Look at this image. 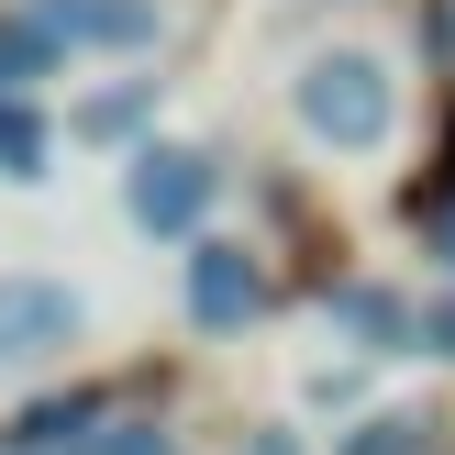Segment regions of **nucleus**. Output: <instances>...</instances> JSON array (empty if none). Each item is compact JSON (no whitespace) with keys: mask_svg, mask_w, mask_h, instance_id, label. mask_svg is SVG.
Wrapping results in <instances>:
<instances>
[{"mask_svg":"<svg viewBox=\"0 0 455 455\" xmlns=\"http://www.w3.org/2000/svg\"><path fill=\"white\" fill-rule=\"evenodd\" d=\"M78 333H89V300L67 278H34V267L0 278V367H56Z\"/></svg>","mask_w":455,"mask_h":455,"instance_id":"obj_2","label":"nucleus"},{"mask_svg":"<svg viewBox=\"0 0 455 455\" xmlns=\"http://www.w3.org/2000/svg\"><path fill=\"white\" fill-rule=\"evenodd\" d=\"M0 178H12V189L44 178V111L34 100H0Z\"/></svg>","mask_w":455,"mask_h":455,"instance_id":"obj_9","label":"nucleus"},{"mask_svg":"<svg viewBox=\"0 0 455 455\" xmlns=\"http://www.w3.org/2000/svg\"><path fill=\"white\" fill-rule=\"evenodd\" d=\"M422 345L455 355V289H434V300H422Z\"/></svg>","mask_w":455,"mask_h":455,"instance_id":"obj_11","label":"nucleus"},{"mask_svg":"<svg viewBox=\"0 0 455 455\" xmlns=\"http://www.w3.org/2000/svg\"><path fill=\"white\" fill-rule=\"evenodd\" d=\"M333 455H422V422H411V411H378V422H355Z\"/></svg>","mask_w":455,"mask_h":455,"instance_id":"obj_10","label":"nucleus"},{"mask_svg":"<svg viewBox=\"0 0 455 455\" xmlns=\"http://www.w3.org/2000/svg\"><path fill=\"white\" fill-rule=\"evenodd\" d=\"M34 12H44L56 44H100V56H145V44L167 34L156 0H34Z\"/></svg>","mask_w":455,"mask_h":455,"instance_id":"obj_5","label":"nucleus"},{"mask_svg":"<svg viewBox=\"0 0 455 455\" xmlns=\"http://www.w3.org/2000/svg\"><path fill=\"white\" fill-rule=\"evenodd\" d=\"M422 244H434V256L455 267V189H444V200H422Z\"/></svg>","mask_w":455,"mask_h":455,"instance_id":"obj_12","label":"nucleus"},{"mask_svg":"<svg viewBox=\"0 0 455 455\" xmlns=\"http://www.w3.org/2000/svg\"><path fill=\"white\" fill-rule=\"evenodd\" d=\"M44 67H56V34H44V12H12V22H0V100H22Z\"/></svg>","mask_w":455,"mask_h":455,"instance_id":"obj_7","label":"nucleus"},{"mask_svg":"<svg viewBox=\"0 0 455 455\" xmlns=\"http://www.w3.org/2000/svg\"><path fill=\"white\" fill-rule=\"evenodd\" d=\"M289 111H300L311 145H333V156H378V145H389V123H400V78L367 56V44H323V56L289 78Z\"/></svg>","mask_w":455,"mask_h":455,"instance_id":"obj_1","label":"nucleus"},{"mask_svg":"<svg viewBox=\"0 0 455 455\" xmlns=\"http://www.w3.org/2000/svg\"><path fill=\"white\" fill-rule=\"evenodd\" d=\"M212 189H222V167L200 145H145L123 167V212L145 222V234H189V222L212 212Z\"/></svg>","mask_w":455,"mask_h":455,"instance_id":"obj_3","label":"nucleus"},{"mask_svg":"<svg viewBox=\"0 0 455 455\" xmlns=\"http://www.w3.org/2000/svg\"><path fill=\"white\" fill-rule=\"evenodd\" d=\"M323 311H333V333H355L367 355H411V345H422V311L400 300V289H378V278H345Z\"/></svg>","mask_w":455,"mask_h":455,"instance_id":"obj_6","label":"nucleus"},{"mask_svg":"<svg viewBox=\"0 0 455 455\" xmlns=\"http://www.w3.org/2000/svg\"><path fill=\"white\" fill-rule=\"evenodd\" d=\"M267 311V267L244 244H189V323L200 333H244Z\"/></svg>","mask_w":455,"mask_h":455,"instance_id":"obj_4","label":"nucleus"},{"mask_svg":"<svg viewBox=\"0 0 455 455\" xmlns=\"http://www.w3.org/2000/svg\"><path fill=\"white\" fill-rule=\"evenodd\" d=\"M145 111H156V78H133V89H100V100H89L67 133H78V145H123V133L145 123Z\"/></svg>","mask_w":455,"mask_h":455,"instance_id":"obj_8","label":"nucleus"}]
</instances>
